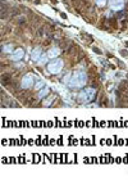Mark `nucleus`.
Instances as JSON below:
<instances>
[{
  "label": "nucleus",
  "instance_id": "nucleus-13",
  "mask_svg": "<svg viewBox=\"0 0 128 181\" xmlns=\"http://www.w3.org/2000/svg\"><path fill=\"white\" fill-rule=\"evenodd\" d=\"M53 99H54V98H51L50 100H46V102L44 103V105H46V107H48V105H50V104H51V102H53Z\"/></svg>",
  "mask_w": 128,
  "mask_h": 181
},
{
  "label": "nucleus",
  "instance_id": "nucleus-6",
  "mask_svg": "<svg viewBox=\"0 0 128 181\" xmlns=\"http://www.w3.org/2000/svg\"><path fill=\"white\" fill-rule=\"evenodd\" d=\"M23 57H25V50H23V49H22V48H18V49H16V50L10 54V59H12V61H14V62L21 61Z\"/></svg>",
  "mask_w": 128,
  "mask_h": 181
},
{
  "label": "nucleus",
  "instance_id": "nucleus-5",
  "mask_svg": "<svg viewBox=\"0 0 128 181\" xmlns=\"http://www.w3.org/2000/svg\"><path fill=\"white\" fill-rule=\"evenodd\" d=\"M109 8L114 12H119L124 7V0H109Z\"/></svg>",
  "mask_w": 128,
  "mask_h": 181
},
{
  "label": "nucleus",
  "instance_id": "nucleus-11",
  "mask_svg": "<svg viewBox=\"0 0 128 181\" xmlns=\"http://www.w3.org/2000/svg\"><path fill=\"white\" fill-rule=\"evenodd\" d=\"M95 4H96V5H97L99 8H103V7H105V5H106V0H95Z\"/></svg>",
  "mask_w": 128,
  "mask_h": 181
},
{
  "label": "nucleus",
  "instance_id": "nucleus-1",
  "mask_svg": "<svg viewBox=\"0 0 128 181\" xmlns=\"http://www.w3.org/2000/svg\"><path fill=\"white\" fill-rule=\"evenodd\" d=\"M86 82H87V75L83 71H76L72 75V77L69 80V86L71 88H83Z\"/></svg>",
  "mask_w": 128,
  "mask_h": 181
},
{
  "label": "nucleus",
  "instance_id": "nucleus-12",
  "mask_svg": "<svg viewBox=\"0 0 128 181\" xmlns=\"http://www.w3.org/2000/svg\"><path fill=\"white\" fill-rule=\"evenodd\" d=\"M42 88H44V82H42V81H39V82H36V85H35V89H36V90L42 89Z\"/></svg>",
  "mask_w": 128,
  "mask_h": 181
},
{
  "label": "nucleus",
  "instance_id": "nucleus-7",
  "mask_svg": "<svg viewBox=\"0 0 128 181\" xmlns=\"http://www.w3.org/2000/svg\"><path fill=\"white\" fill-rule=\"evenodd\" d=\"M46 54H48L49 59H57V57H59V54H60V50L58 48H51V49H49V52Z\"/></svg>",
  "mask_w": 128,
  "mask_h": 181
},
{
  "label": "nucleus",
  "instance_id": "nucleus-4",
  "mask_svg": "<svg viewBox=\"0 0 128 181\" xmlns=\"http://www.w3.org/2000/svg\"><path fill=\"white\" fill-rule=\"evenodd\" d=\"M33 84H35L33 77H32L31 75H26V76H23V79L21 81V88L27 90V89H31L33 86Z\"/></svg>",
  "mask_w": 128,
  "mask_h": 181
},
{
  "label": "nucleus",
  "instance_id": "nucleus-10",
  "mask_svg": "<svg viewBox=\"0 0 128 181\" xmlns=\"http://www.w3.org/2000/svg\"><path fill=\"white\" fill-rule=\"evenodd\" d=\"M13 52H14V50H13V46H12V45H4V46H3V53L12 54Z\"/></svg>",
  "mask_w": 128,
  "mask_h": 181
},
{
  "label": "nucleus",
  "instance_id": "nucleus-2",
  "mask_svg": "<svg viewBox=\"0 0 128 181\" xmlns=\"http://www.w3.org/2000/svg\"><path fill=\"white\" fill-rule=\"evenodd\" d=\"M64 67V62L62 59H53L48 64V71L51 75H59Z\"/></svg>",
  "mask_w": 128,
  "mask_h": 181
},
{
  "label": "nucleus",
  "instance_id": "nucleus-8",
  "mask_svg": "<svg viewBox=\"0 0 128 181\" xmlns=\"http://www.w3.org/2000/svg\"><path fill=\"white\" fill-rule=\"evenodd\" d=\"M41 49H35L33 50V53H32V55H31V58H32V61H35V62H37V61H40V57H41Z\"/></svg>",
  "mask_w": 128,
  "mask_h": 181
},
{
  "label": "nucleus",
  "instance_id": "nucleus-3",
  "mask_svg": "<svg viewBox=\"0 0 128 181\" xmlns=\"http://www.w3.org/2000/svg\"><path fill=\"white\" fill-rule=\"evenodd\" d=\"M96 95V90L94 88H86L83 91L80 93L78 95V100L82 102V103H87L90 100H92Z\"/></svg>",
  "mask_w": 128,
  "mask_h": 181
},
{
  "label": "nucleus",
  "instance_id": "nucleus-9",
  "mask_svg": "<svg viewBox=\"0 0 128 181\" xmlns=\"http://www.w3.org/2000/svg\"><path fill=\"white\" fill-rule=\"evenodd\" d=\"M50 93V90H49V88H44V89H41L40 91H39V95H37V98L39 99H42V98H45L46 95Z\"/></svg>",
  "mask_w": 128,
  "mask_h": 181
}]
</instances>
